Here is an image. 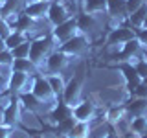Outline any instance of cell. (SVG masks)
Segmentation results:
<instances>
[{
	"instance_id": "d6a6232c",
	"label": "cell",
	"mask_w": 147,
	"mask_h": 138,
	"mask_svg": "<svg viewBox=\"0 0 147 138\" xmlns=\"http://www.w3.org/2000/svg\"><path fill=\"white\" fill-rule=\"evenodd\" d=\"M13 135H15V129L6 127V125H2V123H0V138H11Z\"/></svg>"
},
{
	"instance_id": "ba28073f",
	"label": "cell",
	"mask_w": 147,
	"mask_h": 138,
	"mask_svg": "<svg viewBox=\"0 0 147 138\" xmlns=\"http://www.w3.org/2000/svg\"><path fill=\"white\" fill-rule=\"evenodd\" d=\"M59 50H63V52L68 53L70 57H81V55H85L90 50V39H88V35H85V33L79 31V33L74 35L72 39H68L66 43H63L59 46Z\"/></svg>"
},
{
	"instance_id": "9a60e30c",
	"label": "cell",
	"mask_w": 147,
	"mask_h": 138,
	"mask_svg": "<svg viewBox=\"0 0 147 138\" xmlns=\"http://www.w3.org/2000/svg\"><path fill=\"white\" fill-rule=\"evenodd\" d=\"M48 116H50V122H52L53 125H55V123H59V122H63V120H66V118L74 116V109L70 107V105H66L63 99H59L57 103H55L53 107L50 109Z\"/></svg>"
},
{
	"instance_id": "5b68a950",
	"label": "cell",
	"mask_w": 147,
	"mask_h": 138,
	"mask_svg": "<svg viewBox=\"0 0 147 138\" xmlns=\"http://www.w3.org/2000/svg\"><path fill=\"white\" fill-rule=\"evenodd\" d=\"M74 59H76V57H70V55L64 53L63 50L55 48L53 52L46 57L42 68H40V72H42L44 76H50V74H63V70L68 68V64H70Z\"/></svg>"
},
{
	"instance_id": "d6986e66",
	"label": "cell",
	"mask_w": 147,
	"mask_h": 138,
	"mask_svg": "<svg viewBox=\"0 0 147 138\" xmlns=\"http://www.w3.org/2000/svg\"><path fill=\"white\" fill-rule=\"evenodd\" d=\"M77 20V28H79L81 33L88 35L92 30L96 28V24H98V15H88V13H81V15L76 17Z\"/></svg>"
},
{
	"instance_id": "83f0119b",
	"label": "cell",
	"mask_w": 147,
	"mask_h": 138,
	"mask_svg": "<svg viewBox=\"0 0 147 138\" xmlns=\"http://www.w3.org/2000/svg\"><path fill=\"white\" fill-rule=\"evenodd\" d=\"M30 48H31V41H26V43L18 44L17 48L9 50L13 55V59H30Z\"/></svg>"
},
{
	"instance_id": "603a6c76",
	"label": "cell",
	"mask_w": 147,
	"mask_h": 138,
	"mask_svg": "<svg viewBox=\"0 0 147 138\" xmlns=\"http://www.w3.org/2000/svg\"><path fill=\"white\" fill-rule=\"evenodd\" d=\"M11 70H15V72H26V74H31V76L42 74L33 63L30 61V59H13V63H11Z\"/></svg>"
},
{
	"instance_id": "9c48e42d",
	"label": "cell",
	"mask_w": 147,
	"mask_h": 138,
	"mask_svg": "<svg viewBox=\"0 0 147 138\" xmlns=\"http://www.w3.org/2000/svg\"><path fill=\"white\" fill-rule=\"evenodd\" d=\"M31 92H33L42 103L48 105V107H53V105L57 103V98H55V94H53V90H52V87H50V83H48L44 74H37V76L33 77Z\"/></svg>"
},
{
	"instance_id": "2e32d148",
	"label": "cell",
	"mask_w": 147,
	"mask_h": 138,
	"mask_svg": "<svg viewBox=\"0 0 147 138\" xmlns=\"http://www.w3.org/2000/svg\"><path fill=\"white\" fill-rule=\"evenodd\" d=\"M50 4H52V2H26L24 13L30 15L33 20H46Z\"/></svg>"
},
{
	"instance_id": "1f68e13d",
	"label": "cell",
	"mask_w": 147,
	"mask_h": 138,
	"mask_svg": "<svg viewBox=\"0 0 147 138\" xmlns=\"http://www.w3.org/2000/svg\"><path fill=\"white\" fill-rule=\"evenodd\" d=\"M142 4H145V0H127V13L131 15V13L136 11V9L142 6ZM129 15H127V17H129Z\"/></svg>"
},
{
	"instance_id": "74e56055",
	"label": "cell",
	"mask_w": 147,
	"mask_h": 138,
	"mask_svg": "<svg viewBox=\"0 0 147 138\" xmlns=\"http://www.w3.org/2000/svg\"><path fill=\"white\" fill-rule=\"evenodd\" d=\"M142 28H147V15H145V20H144V26Z\"/></svg>"
},
{
	"instance_id": "ab89813d",
	"label": "cell",
	"mask_w": 147,
	"mask_h": 138,
	"mask_svg": "<svg viewBox=\"0 0 147 138\" xmlns=\"http://www.w3.org/2000/svg\"><path fill=\"white\" fill-rule=\"evenodd\" d=\"M70 2H72V4H77V2H81V0H70Z\"/></svg>"
},
{
	"instance_id": "7a4b0ae2",
	"label": "cell",
	"mask_w": 147,
	"mask_h": 138,
	"mask_svg": "<svg viewBox=\"0 0 147 138\" xmlns=\"http://www.w3.org/2000/svg\"><path fill=\"white\" fill-rule=\"evenodd\" d=\"M74 11H76V4H72L70 0H53L50 4L48 9V17L46 20L50 22V26L55 28L59 24H63L64 20L74 17Z\"/></svg>"
},
{
	"instance_id": "b9f144b4",
	"label": "cell",
	"mask_w": 147,
	"mask_h": 138,
	"mask_svg": "<svg viewBox=\"0 0 147 138\" xmlns=\"http://www.w3.org/2000/svg\"><path fill=\"white\" fill-rule=\"evenodd\" d=\"M0 96H2V90H0Z\"/></svg>"
},
{
	"instance_id": "f546056e",
	"label": "cell",
	"mask_w": 147,
	"mask_h": 138,
	"mask_svg": "<svg viewBox=\"0 0 147 138\" xmlns=\"http://www.w3.org/2000/svg\"><path fill=\"white\" fill-rule=\"evenodd\" d=\"M11 63H13V55H11L9 50L0 52V66H9L11 68Z\"/></svg>"
},
{
	"instance_id": "f1b7e54d",
	"label": "cell",
	"mask_w": 147,
	"mask_h": 138,
	"mask_svg": "<svg viewBox=\"0 0 147 138\" xmlns=\"http://www.w3.org/2000/svg\"><path fill=\"white\" fill-rule=\"evenodd\" d=\"M131 98H147V85L144 81H142L140 85L131 92Z\"/></svg>"
},
{
	"instance_id": "7402d4cb",
	"label": "cell",
	"mask_w": 147,
	"mask_h": 138,
	"mask_svg": "<svg viewBox=\"0 0 147 138\" xmlns=\"http://www.w3.org/2000/svg\"><path fill=\"white\" fill-rule=\"evenodd\" d=\"M46 79H48L50 87H52L55 98H57V101L63 98V92H64V87H66V81H64L63 74H50V76H46Z\"/></svg>"
},
{
	"instance_id": "cb8c5ba5",
	"label": "cell",
	"mask_w": 147,
	"mask_h": 138,
	"mask_svg": "<svg viewBox=\"0 0 147 138\" xmlns=\"http://www.w3.org/2000/svg\"><path fill=\"white\" fill-rule=\"evenodd\" d=\"M92 125H94V122H76V125L72 127L68 136L70 138H88Z\"/></svg>"
},
{
	"instance_id": "52a82bcc",
	"label": "cell",
	"mask_w": 147,
	"mask_h": 138,
	"mask_svg": "<svg viewBox=\"0 0 147 138\" xmlns=\"http://www.w3.org/2000/svg\"><path fill=\"white\" fill-rule=\"evenodd\" d=\"M144 52H145V50H144V46L140 44V41H138V39H131V41H127L119 50H116V52L110 55V59H112L114 63H123V61H131L132 63L134 59L142 57Z\"/></svg>"
},
{
	"instance_id": "ac0fdd59",
	"label": "cell",
	"mask_w": 147,
	"mask_h": 138,
	"mask_svg": "<svg viewBox=\"0 0 147 138\" xmlns=\"http://www.w3.org/2000/svg\"><path fill=\"white\" fill-rule=\"evenodd\" d=\"M81 9L88 15H107V0H81Z\"/></svg>"
},
{
	"instance_id": "484cf974",
	"label": "cell",
	"mask_w": 147,
	"mask_h": 138,
	"mask_svg": "<svg viewBox=\"0 0 147 138\" xmlns=\"http://www.w3.org/2000/svg\"><path fill=\"white\" fill-rule=\"evenodd\" d=\"M26 41H30L26 33H22V31H17V30H13L11 33H9V35L6 37V48H7V50H13V48H17L18 44L26 43Z\"/></svg>"
},
{
	"instance_id": "3957f363",
	"label": "cell",
	"mask_w": 147,
	"mask_h": 138,
	"mask_svg": "<svg viewBox=\"0 0 147 138\" xmlns=\"http://www.w3.org/2000/svg\"><path fill=\"white\" fill-rule=\"evenodd\" d=\"M22 103H20V98L17 94H13L9 101L6 103V107L2 109L0 112V123L6 127H11V129H17L22 122Z\"/></svg>"
},
{
	"instance_id": "d590c367",
	"label": "cell",
	"mask_w": 147,
	"mask_h": 138,
	"mask_svg": "<svg viewBox=\"0 0 147 138\" xmlns=\"http://www.w3.org/2000/svg\"><path fill=\"white\" fill-rule=\"evenodd\" d=\"M105 138H119V136H118V133H116V131H110Z\"/></svg>"
},
{
	"instance_id": "7c38bea8",
	"label": "cell",
	"mask_w": 147,
	"mask_h": 138,
	"mask_svg": "<svg viewBox=\"0 0 147 138\" xmlns=\"http://www.w3.org/2000/svg\"><path fill=\"white\" fill-rule=\"evenodd\" d=\"M112 68H116V70H119V72L123 74V79H125V89H127L129 94H131V92H132V90H134L136 87L142 83L140 74L136 72V66H134V64H132L131 61L114 63V64H112Z\"/></svg>"
},
{
	"instance_id": "4316f807",
	"label": "cell",
	"mask_w": 147,
	"mask_h": 138,
	"mask_svg": "<svg viewBox=\"0 0 147 138\" xmlns=\"http://www.w3.org/2000/svg\"><path fill=\"white\" fill-rule=\"evenodd\" d=\"M129 127H131V133L134 135H144L147 133V116H136V118H131L129 122Z\"/></svg>"
},
{
	"instance_id": "d4e9b609",
	"label": "cell",
	"mask_w": 147,
	"mask_h": 138,
	"mask_svg": "<svg viewBox=\"0 0 147 138\" xmlns=\"http://www.w3.org/2000/svg\"><path fill=\"white\" fill-rule=\"evenodd\" d=\"M76 122H77V120L74 118V116H70V118L63 120V122L55 123V129H53V133H55V138H59V136H68V133L72 131V127L76 125Z\"/></svg>"
},
{
	"instance_id": "6da1fadb",
	"label": "cell",
	"mask_w": 147,
	"mask_h": 138,
	"mask_svg": "<svg viewBox=\"0 0 147 138\" xmlns=\"http://www.w3.org/2000/svg\"><path fill=\"white\" fill-rule=\"evenodd\" d=\"M55 48H57V44H55V41H53V37H52V31H50V33H46V35H42V37L31 39L30 61L40 70V68H42V64H44V61H46V57H48V55L52 53Z\"/></svg>"
},
{
	"instance_id": "277c9868",
	"label": "cell",
	"mask_w": 147,
	"mask_h": 138,
	"mask_svg": "<svg viewBox=\"0 0 147 138\" xmlns=\"http://www.w3.org/2000/svg\"><path fill=\"white\" fill-rule=\"evenodd\" d=\"M131 39H136V30L134 28H131L125 22V24L121 26H116V28H110L107 39H105V43H107V48L112 50V53L116 52V50H119L123 44L127 43V41Z\"/></svg>"
},
{
	"instance_id": "836d02e7",
	"label": "cell",
	"mask_w": 147,
	"mask_h": 138,
	"mask_svg": "<svg viewBox=\"0 0 147 138\" xmlns=\"http://www.w3.org/2000/svg\"><path fill=\"white\" fill-rule=\"evenodd\" d=\"M7 79L9 76H4V74H0V90H7Z\"/></svg>"
},
{
	"instance_id": "e0dca14e",
	"label": "cell",
	"mask_w": 147,
	"mask_h": 138,
	"mask_svg": "<svg viewBox=\"0 0 147 138\" xmlns=\"http://www.w3.org/2000/svg\"><path fill=\"white\" fill-rule=\"evenodd\" d=\"M125 109L129 118L147 116V98H129L125 101Z\"/></svg>"
},
{
	"instance_id": "30bf717a",
	"label": "cell",
	"mask_w": 147,
	"mask_h": 138,
	"mask_svg": "<svg viewBox=\"0 0 147 138\" xmlns=\"http://www.w3.org/2000/svg\"><path fill=\"white\" fill-rule=\"evenodd\" d=\"M33 77L31 74L26 72H15L11 70L9 74V79H7V90L11 94H22V92H31V87H33Z\"/></svg>"
},
{
	"instance_id": "f35d334b",
	"label": "cell",
	"mask_w": 147,
	"mask_h": 138,
	"mask_svg": "<svg viewBox=\"0 0 147 138\" xmlns=\"http://www.w3.org/2000/svg\"><path fill=\"white\" fill-rule=\"evenodd\" d=\"M138 138H147V133H144V135H140Z\"/></svg>"
},
{
	"instance_id": "4dcf8cb0",
	"label": "cell",
	"mask_w": 147,
	"mask_h": 138,
	"mask_svg": "<svg viewBox=\"0 0 147 138\" xmlns=\"http://www.w3.org/2000/svg\"><path fill=\"white\" fill-rule=\"evenodd\" d=\"M11 31H13V30H11V26H9L7 22L4 20L2 17H0V37H2V39L6 41V37H7L9 33H11Z\"/></svg>"
},
{
	"instance_id": "ffe728a7",
	"label": "cell",
	"mask_w": 147,
	"mask_h": 138,
	"mask_svg": "<svg viewBox=\"0 0 147 138\" xmlns=\"http://www.w3.org/2000/svg\"><path fill=\"white\" fill-rule=\"evenodd\" d=\"M125 116H127L125 103H121V105H110V107H107V116H105V122L110 123V125L114 127L119 120L125 118Z\"/></svg>"
},
{
	"instance_id": "8d00e7d4",
	"label": "cell",
	"mask_w": 147,
	"mask_h": 138,
	"mask_svg": "<svg viewBox=\"0 0 147 138\" xmlns=\"http://www.w3.org/2000/svg\"><path fill=\"white\" fill-rule=\"evenodd\" d=\"M26 2H53V0H26Z\"/></svg>"
},
{
	"instance_id": "e575fe53",
	"label": "cell",
	"mask_w": 147,
	"mask_h": 138,
	"mask_svg": "<svg viewBox=\"0 0 147 138\" xmlns=\"http://www.w3.org/2000/svg\"><path fill=\"white\" fill-rule=\"evenodd\" d=\"M4 50H7V48H6V41L0 37V52H4Z\"/></svg>"
},
{
	"instance_id": "8992f818",
	"label": "cell",
	"mask_w": 147,
	"mask_h": 138,
	"mask_svg": "<svg viewBox=\"0 0 147 138\" xmlns=\"http://www.w3.org/2000/svg\"><path fill=\"white\" fill-rule=\"evenodd\" d=\"M83 83H85V74L83 72H77L76 76L66 83L64 92H63V98H61L66 105L74 107V105H77L83 99Z\"/></svg>"
},
{
	"instance_id": "44dd1931",
	"label": "cell",
	"mask_w": 147,
	"mask_h": 138,
	"mask_svg": "<svg viewBox=\"0 0 147 138\" xmlns=\"http://www.w3.org/2000/svg\"><path fill=\"white\" fill-rule=\"evenodd\" d=\"M145 15H147V2L142 4L140 7L136 9V11H132L131 15L127 17V24L131 28H134V30H142V26H144V20H145Z\"/></svg>"
},
{
	"instance_id": "8fae6325",
	"label": "cell",
	"mask_w": 147,
	"mask_h": 138,
	"mask_svg": "<svg viewBox=\"0 0 147 138\" xmlns=\"http://www.w3.org/2000/svg\"><path fill=\"white\" fill-rule=\"evenodd\" d=\"M77 33H79V28H77L76 17H72V18H68V20H64L63 24L52 28V37H53L55 44H57V48L63 43H66L68 39H72L74 35H77Z\"/></svg>"
},
{
	"instance_id": "4fadbf2b",
	"label": "cell",
	"mask_w": 147,
	"mask_h": 138,
	"mask_svg": "<svg viewBox=\"0 0 147 138\" xmlns=\"http://www.w3.org/2000/svg\"><path fill=\"white\" fill-rule=\"evenodd\" d=\"M72 109H74V118L77 122H94L96 112H98V103L92 99H81Z\"/></svg>"
},
{
	"instance_id": "5bb4252c",
	"label": "cell",
	"mask_w": 147,
	"mask_h": 138,
	"mask_svg": "<svg viewBox=\"0 0 147 138\" xmlns=\"http://www.w3.org/2000/svg\"><path fill=\"white\" fill-rule=\"evenodd\" d=\"M18 98H20L22 107H24L28 112H31V114H39V112H42V110H48L50 112V109H52L46 103H42L33 92H22V94H18Z\"/></svg>"
},
{
	"instance_id": "60d3db41",
	"label": "cell",
	"mask_w": 147,
	"mask_h": 138,
	"mask_svg": "<svg viewBox=\"0 0 147 138\" xmlns=\"http://www.w3.org/2000/svg\"><path fill=\"white\" fill-rule=\"evenodd\" d=\"M2 4H4V0H0V6H2Z\"/></svg>"
}]
</instances>
